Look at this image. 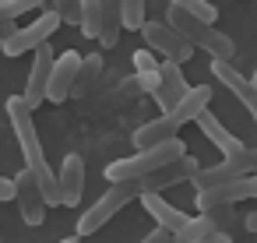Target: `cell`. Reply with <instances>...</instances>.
I'll use <instances>...</instances> for the list:
<instances>
[{"label":"cell","instance_id":"8992f818","mask_svg":"<svg viewBox=\"0 0 257 243\" xmlns=\"http://www.w3.org/2000/svg\"><path fill=\"white\" fill-rule=\"evenodd\" d=\"M64 22L53 15V11H43L36 22H29L25 29H15L4 43H0V50H4V57H22V53H32L39 50L43 43H50V36L60 29Z\"/></svg>","mask_w":257,"mask_h":243},{"label":"cell","instance_id":"277c9868","mask_svg":"<svg viewBox=\"0 0 257 243\" xmlns=\"http://www.w3.org/2000/svg\"><path fill=\"white\" fill-rule=\"evenodd\" d=\"M253 173H257V148L243 145L236 155H229L215 166H201L190 183L197 190H208V187H222V183H232V180H243V176H253Z\"/></svg>","mask_w":257,"mask_h":243},{"label":"cell","instance_id":"8fae6325","mask_svg":"<svg viewBox=\"0 0 257 243\" xmlns=\"http://www.w3.org/2000/svg\"><path fill=\"white\" fill-rule=\"evenodd\" d=\"M211 74L236 95V102H243V109H246V113L253 116V124H257V88L250 85V78H243L232 60H211Z\"/></svg>","mask_w":257,"mask_h":243},{"label":"cell","instance_id":"d6a6232c","mask_svg":"<svg viewBox=\"0 0 257 243\" xmlns=\"http://www.w3.org/2000/svg\"><path fill=\"white\" fill-rule=\"evenodd\" d=\"M250 85H253V88H257V71H253V78H250Z\"/></svg>","mask_w":257,"mask_h":243},{"label":"cell","instance_id":"5bb4252c","mask_svg":"<svg viewBox=\"0 0 257 243\" xmlns=\"http://www.w3.org/2000/svg\"><path fill=\"white\" fill-rule=\"evenodd\" d=\"M57 183H60V204L78 208L81 194H85V159L81 155H67L60 173H57Z\"/></svg>","mask_w":257,"mask_h":243},{"label":"cell","instance_id":"d4e9b609","mask_svg":"<svg viewBox=\"0 0 257 243\" xmlns=\"http://www.w3.org/2000/svg\"><path fill=\"white\" fill-rule=\"evenodd\" d=\"M145 22H148V18H145V0H123V29L141 32Z\"/></svg>","mask_w":257,"mask_h":243},{"label":"cell","instance_id":"7402d4cb","mask_svg":"<svg viewBox=\"0 0 257 243\" xmlns=\"http://www.w3.org/2000/svg\"><path fill=\"white\" fill-rule=\"evenodd\" d=\"M85 39H99L102 29V0H81V22H78Z\"/></svg>","mask_w":257,"mask_h":243},{"label":"cell","instance_id":"2e32d148","mask_svg":"<svg viewBox=\"0 0 257 243\" xmlns=\"http://www.w3.org/2000/svg\"><path fill=\"white\" fill-rule=\"evenodd\" d=\"M194 124H197V127H201V134H204V138L222 152V159H229V155H236V152L243 148V141H239V138H236V134H232V131L215 116V113H208V109H204Z\"/></svg>","mask_w":257,"mask_h":243},{"label":"cell","instance_id":"1f68e13d","mask_svg":"<svg viewBox=\"0 0 257 243\" xmlns=\"http://www.w3.org/2000/svg\"><path fill=\"white\" fill-rule=\"evenodd\" d=\"M60 243H81V236H67V239H60Z\"/></svg>","mask_w":257,"mask_h":243},{"label":"cell","instance_id":"3957f363","mask_svg":"<svg viewBox=\"0 0 257 243\" xmlns=\"http://www.w3.org/2000/svg\"><path fill=\"white\" fill-rule=\"evenodd\" d=\"M141 197V187H138V180H127V183H109V190L78 218V236H92V232H99L113 215H120L131 201H138Z\"/></svg>","mask_w":257,"mask_h":243},{"label":"cell","instance_id":"5b68a950","mask_svg":"<svg viewBox=\"0 0 257 243\" xmlns=\"http://www.w3.org/2000/svg\"><path fill=\"white\" fill-rule=\"evenodd\" d=\"M141 36H145V46L152 50V53H159L162 60H173V64H187L190 57H194V46L169 25V22H145L141 25Z\"/></svg>","mask_w":257,"mask_h":243},{"label":"cell","instance_id":"7a4b0ae2","mask_svg":"<svg viewBox=\"0 0 257 243\" xmlns=\"http://www.w3.org/2000/svg\"><path fill=\"white\" fill-rule=\"evenodd\" d=\"M166 22H169L194 50H204L211 60H232V57H236V43H232L225 32H218L215 25H208V22H201V18H194V15H187V11H180V8H173V4H169V11H166Z\"/></svg>","mask_w":257,"mask_h":243},{"label":"cell","instance_id":"ba28073f","mask_svg":"<svg viewBox=\"0 0 257 243\" xmlns=\"http://www.w3.org/2000/svg\"><path fill=\"white\" fill-rule=\"evenodd\" d=\"M15 204H18V215L25 225H43L46 218V201H43V190L36 183V176L29 169H18L15 176Z\"/></svg>","mask_w":257,"mask_h":243},{"label":"cell","instance_id":"cb8c5ba5","mask_svg":"<svg viewBox=\"0 0 257 243\" xmlns=\"http://www.w3.org/2000/svg\"><path fill=\"white\" fill-rule=\"evenodd\" d=\"M46 11H53L67 25H78L81 22V0H46Z\"/></svg>","mask_w":257,"mask_h":243},{"label":"cell","instance_id":"44dd1931","mask_svg":"<svg viewBox=\"0 0 257 243\" xmlns=\"http://www.w3.org/2000/svg\"><path fill=\"white\" fill-rule=\"evenodd\" d=\"M215 229H222V225H215L211 215H194V218H187V225L180 232H173L169 243H204Z\"/></svg>","mask_w":257,"mask_h":243},{"label":"cell","instance_id":"83f0119b","mask_svg":"<svg viewBox=\"0 0 257 243\" xmlns=\"http://www.w3.org/2000/svg\"><path fill=\"white\" fill-rule=\"evenodd\" d=\"M169 239H173V232H166V229H159V225H155V229H152L141 243H169Z\"/></svg>","mask_w":257,"mask_h":243},{"label":"cell","instance_id":"484cf974","mask_svg":"<svg viewBox=\"0 0 257 243\" xmlns=\"http://www.w3.org/2000/svg\"><path fill=\"white\" fill-rule=\"evenodd\" d=\"M46 4V0H0V15H4V18H22L25 11H36V8H43Z\"/></svg>","mask_w":257,"mask_h":243},{"label":"cell","instance_id":"6da1fadb","mask_svg":"<svg viewBox=\"0 0 257 243\" xmlns=\"http://www.w3.org/2000/svg\"><path fill=\"white\" fill-rule=\"evenodd\" d=\"M180 155H187V145L183 138H173V141H162V145H152V148H138L134 155L127 159H116L106 166V180L109 183H127V180H141L169 162H176Z\"/></svg>","mask_w":257,"mask_h":243},{"label":"cell","instance_id":"4fadbf2b","mask_svg":"<svg viewBox=\"0 0 257 243\" xmlns=\"http://www.w3.org/2000/svg\"><path fill=\"white\" fill-rule=\"evenodd\" d=\"M187 92H190V85H187L180 64H173V60H159V88H155V95H152V99L159 102V109L169 113Z\"/></svg>","mask_w":257,"mask_h":243},{"label":"cell","instance_id":"52a82bcc","mask_svg":"<svg viewBox=\"0 0 257 243\" xmlns=\"http://www.w3.org/2000/svg\"><path fill=\"white\" fill-rule=\"evenodd\" d=\"M253 197H257V173L232 180V183H222V187L197 190L194 204H197V211H211V208H236V201H253Z\"/></svg>","mask_w":257,"mask_h":243},{"label":"cell","instance_id":"9c48e42d","mask_svg":"<svg viewBox=\"0 0 257 243\" xmlns=\"http://www.w3.org/2000/svg\"><path fill=\"white\" fill-rule=\"evenodd\" d=\"M36 57H32V71H29V81H25V92H22V99H25V106L36 113L43 102H46V88H50V71H53V50H50V43H43L39 50H32Z\"/></svg>","mask_w":257,"mask_h":243},{"label":"cell","instance_id":"ac0fdd59","mask_svg":"<svg viewBox=\"0 0 257 243\" xmlns=\"http://www.w3.org/2000/svg\"><path fill=\"white\" fill-rule=\"evenodd\" d=\"M173 138H180V131L169 124V116H155V120H148L134 131L138 148H152V145H162V141H173Z\"/></svg>","mask_w":257,"mask_h":243},{"label":"cell","instance_id":"7c38bea8","mask_svg":"<svg viewBox=\"0 0 257 243\" xmlns=\"http://www.w3.org/2000/svg\"><path fill=\"white\" fill-rule=\"evenodd\" d=\"M78 67H81V53L67 50L53 60V71H50V88H46V102H67L71 99V88H74V78H78Z\"/></svg>","mask_w":257,"mask_h":243},{"label":"cell","instance_id":"ffe728a7","mask_svg":"<svg viewBox=\"0 0 257 243\" xmlns=\"http://www.w3.org/2000/svg\"><path fill=\"white\" fill-rule=\"evenodd\" d=\"M99 74H102V57H99V53H88V57H81V67H78V78H74L71 99H85V95L95 88Z\"/></svg>","mask_w":257,"mask_h":243},{"label":"cell","instance_id":"603a6c76","mask_svg":"<svg viewBox=\"0 0 257 243\" xmlns=\"http://www.w3.org/2000/svg\"><path fill=\"white\" fill-rule=\"evenodd\" d=\"M169 4L187 11V15H194V18H201V22H208V25H215V18H218V8L211 0H169Z\"/></svg>","mask_w":257,"mask_h":243},{"label":"cell","instance_id":"d6986e66","mask_svg":"<svg viewBox=\"0 0 257 243\" xmlns=\"http://www.w3.org/2000/svg\"><path fill=\"white\" fill-rule=\"evenodd\" d=\"M123 32V0H102V29H99V43L109 50L120 43Z\"/></svg>","mask_w":257,"mask_h":243},{"label":"cell","instance_id":"9a60e30c","mask_svg":"<svg viewBox=\"0 0 257 243\" xmlns=\"http://www.w3.org/2000/svg\"><path fill=\"white\" fill-rule=\"evenodd\" d=\"M208 102H211V85H190V92H187L169 113H162V116H169V124L180 131L183 124H194V120L208 109Z\"/></svg>","mask_w":257,"mask_h":243},{"label":"cell","instance_id":"f546056e","mask_svg":"<svg viewBox=\"0 0 257 243\" xmlns=\"http://www.w3.org/2000/svg\"><path fill=\"white\" fill-rule=\"evenodd\" d=\"M15 29H18V25H15L11 18H0V43H4V39H8V36H11Z\"/></svg>","mask_w":257,"mask_h":243},{"label":"cell","instance_id":"4316f807","mask_svg":"<svg viewBox=\"0 0 257 243\" xmlns=\"http://www.w3.org/2000/svg\"><path fill=\"white\" fill-rule=\"evenodd\" d=\"M134 71L138 74H148V71H159V57L145 46V50H134Z\"/></svg>","mask_w":257,"mask_h":243},{"label":"cell","instance_id":"30bf717a","mask_svg":"<svg viewBox=\"0 0 257 243\" xmlns=\"http://www.w3.org/2000/svg\"><path fill=\"white\" fill-rule=\"evenodd\" d=\"M197 169H201V162H197L194 155H180L176 162H169V166H162V169L141 176L138 187H141V194H162L166 187H176V183H183V180H194Z\"/></svg>","mask_w":257,"mask_h":243},{"label":"cell","instance_id":"e0dca14e","mask_svg":"<svg viewBox=\"0 0 257 243\" xmlns=\"http://www.w3.org/2000/svg\"><path fill=\"white\" fill-rule=\"evenodd\" d=\"M138 201H141V208L155 218V225L166 229V232H180V229L187 225V218H190V215H183L180 208H173L162 194H141Z\"/></svg>","mask_w":257,"mask_h":243},{"label":"cell","instance_id":"4dcf8cb0","mask_svg":"<svg viewBox=\"0 0 257 243\" xmlns=\"http://www.w3.org/2000/svg\"><path fill=\"white\" fill-rule=\"evenodd\" d=\"M246 232H257V211L246 215Z\"/></svg>","mask_w":257,"mask_h":243},{"label":"cell","instance_id":"f1b7e54d","mask_svg":"<svg viewBox=\"0 0 257 243\" xmlns=\"http://www.w3.org/2000/svg\"><path fill=\"white\" fill-rule=\"evenodd\" d=\"M0 201H15V180L0 176Z\"/></svg>","mask_w":257,"mask_h":243}]
</instances>
